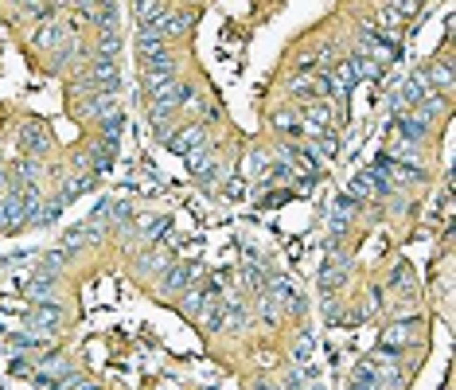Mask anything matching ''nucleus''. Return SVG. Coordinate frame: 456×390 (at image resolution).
Wrapping results in <instances>:
<instances>
[{"label": "nucleus", "mask_w": 456, "mask_h": 390, "mask_svg": "<svg viewBox=\"0 0 456 390\" xmlns=\"http://www.w3.org/2000/svg\"><path fill=\"white\" fill-rule=\"evenodd\" d=\"M207 141V137H203V129H184V137H172V149H176V153H184V156H191V149H199V144Z\"/></svg>", "instance_id": "obj_1"}, {"label": "nucleus", "mask_w": 456, "mask_h": 390, "mask_svg": "<svg viewBox=\"0 0 456 390\" xmlns=\"http://www.w3.org/2000/svg\"><path fill=\"white\" fill-rule=\"evenodd\" d=\"M355 390H379V386H374V371H371V367L359 375V386H355Z\"/></svg>", "instance_id": "obj_2"}]
</instances>
